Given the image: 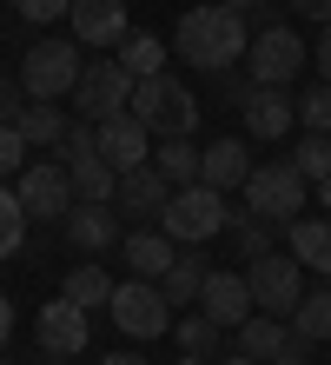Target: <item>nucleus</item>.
I'll return each instance as SVG.
<instances>
[{"mask_svg": "<svg viewBox=\"0 0 331 365\" xmlns=\"http://www.w3.org/2000/svg\"><path fill=\"white\" fill-rule=\"evenodd\" d=\"M66 7H73V0H14V14H20V20H33V27H40V20H60Z\"/></svg>", "mask_w": 331, "mask_h": 365, "instance_id": "35", "label": "nucleus"}, {"mask_svg": "<svg viewBox=\"0 0 331 365\" xmlns=\"http://www.w3.org/2000/svg\"><path fill=\"white\" fill-rule=\"evenodd\" d=\"M219 93H226V106H246L252 100V73H219Z\"/></svg>", "mask_w": 331, "mask_h": 365, "instance_id": "37", "label": "nucleus"}, {"mask_svg": "<svg viewBox=\"0 0 331 365\" xmlns=\"http://www.w3.org/2000/svg\"><path fill=\"white\" fill-rule=\"evenodd\" d=\"M14 126H20V140H27V146H60V133H66V113H60L53 100H27V106L14 113Z\"/></svg>", "mask_w": 331, "mask_h": 365, "instance_id": "23", "label": "nucleus"}, {"mask_svg": "<svg viewBox=\"0 0 331 365\" xmlns=\"http://www.w3.org/2000/svg\"><path fill=\"white\" fill-rule=\"evenodd\" d=\"M292 166H298L312 186L331 180V133H305V140H298V153H292Z\"/></svg>", "mask_w": 331, "mask_h": 365, "instance_id": "31", "label": "nucleus"}, {"mask_svg": "<svg viewBox=\"0 0 331 365\" xmlns=\"http://www.w3.org/2000/svg\"><path fill=\"white\" fill-rule=\"evenodd\" d=\"M100 365H146L140 352H113V359H100Z\"/></svg>", "mask_w": 331, "mask_h": 365, "instance_id": "43", "label": "nucleus"}, {"mask_svg": "<svg viewBox=\"0 0 331 365\" xmlns=\"http://www.w3.org/2000/svg\"><path fill=\"white\" fill-rule=\"evenodd\" d=\"M238 192H246V212H252V220L292 226L298 212H305V200H312V180H305L292 160H265V166H252V180L238 186Z\"/></svg>", "mask_w": 331, "mask_h": 365, "instance_id": "4", "label": "nucleus"}, {"mask_svg": "<svg viewBox=\"0 0 331 365\" xmlns=\"http://www.w3.org/2000/svg\"><path fill=\"white\" fill-rule=\"evenodd\" d=\"M298 120H305V133H331V80L298 93Z\"/></svg>", "mask_w": 331, "mask_h": 365, "instance_id": "33", "label": "nucleus"}, {"mask_svg": "<svg viewBox=\"0 0 331 365\" xmlns=\"http://www.w3.org/2000/svg\"><path fill=\"white\" fill-rule=\"evenodd\" d=\"M238 120H246L252 140H285L298 126V100H292V87H252V100L238 106Z\"/></svg>", "mask_w": 331, "mask_h": 365, "instance_id": "14", "label": "nucleus"}, {"mask_svg": "<svg viewBox=\"0 0 331 365\" xmlns=\"http://www.w3.org/2000/svg\"><path fill=\"white\" fill-rule=\"evenodd\" d=\"M252 153H246V140H212L206 146V153H199V180H206L212 192H238V186H246L252 180Z\"/></svg>", "mask_w": 331, "mask_h": 365, "instance_id": "18", "label": "nucleus"}, {"mask_svg": "<svg viewBox=\"0 0 331 365\" xmlns=\"http://www.w3.org/2000/svg\"><path fill=\"white\" fill-rule=\"evenodd\" d=\"M172 326H179V352H199V359H212L219 346H226V326H219V319H172Z\"/></svg>", "mask_w": 331, "mask_h": 365, "instance_id": "30", "label": "nucleus"}, {"mask_svg": "<svg viewBox=\"0 0 331 365\" xmlns=\"http://www.w3.org/2000/svg\"><path fill=\"white\" fill-rule=\"evenodd\" d=\"M106 312H113V326L126 339H159V332H172V299L159 292V279H126V286H113Z\"/></svg>", "mask_w": 331, "mask_h": 365, "instance_id": "8", "label": "nucleus"}, {"mask_svg": "<svg viewBox=\"0 0 331 365\" xmlns=\"http://www.w3.org/2000/svg\"><path fill=\"white\" fill-rule=\"evenodd\" d=\"M20 106H27V87H20L14 73H0V120H14Z\"/></svg>", "mask_w": 331, "mask_h": 365, "instance_id": "36", "label": "nucleus"}, {"mask_svg": "<svg viewBox=\"0 0 331 365\" xmlns=\"http://www.w3.org/2000/svg\"><path fill=\"white\" fill-rule=\"evenodd\" d=\"M152 166H159V173L172 180V192H179V186L199 180V146L192 140H159V146H152Z\"/></svg>", "mask_w": 331, "mask_h": 365, "instance_id": "26", "label": "nucleus"}, {"mask_svg": "<svg viewBox=\"0 0 331 365\" xmlns=\"http://www.w3.org/2000/svg\"><path fill=\"white\" fill-rule=\"evenodd\" d=\"M66 240H73L80 252H106L120 246V206L113 200H73V212H66Z\"/></svg>", "mask_w": 331, "mask_h": 365, "instance_id": "16", "label": "nucleus"}, {"mask_svg": "<svg viewBox=\"0 0 331 365\" xmlns=\"http://www.w3.org/2000/svg\"><path fill=\"white\" fill-rule=\"evenodd\" d=\"M66 173H73V192H80V200H113V186H120V173H113L100 153H93V160H73Z\"/></svg>", "mask_w": 331, "mask_h": 365, "instance_id": "29", "label": "nucleus"}, {"mask_svg": "<svg viewBox=\"0 0 331 365\" xmlns=\"http://www.w3.org/2000/svg\"><path fill=\"white\" fill-rule=\"evenodd\" d=\"M113 206H120V212H132V220H159V212L172 206V180L146 160V166H132V173H120Z\"/></svg>", "mask_w": 331, "mask_h": 365, "instance_id": "13", "label": "nucleus"}, {"mask_svg": "<svg viewBox=\"0 0 331 365\" xmlns=\"http://www.w3.org/2000/svg\"><path fill=\"white\" fill-rule=\"evenodd\" d=\"M14 192H20V206H27V220H66L73 212V173H66L60 160H33V166H20V180H14Z\"/></svg>", "mask_w": 331, "mask_h": 365, "instance_id": "10", "label": "nucleus"}, {"mask_svg": "<svg viewBox=\"0 0 331 365\" xmlns=\"http://www.w3.org/2000/svg\"><path fill=\"white\" fill-rule=\"evenodd\" d=\"M292 7H298L305 20H318V27H331V0H292Z\"/></svg>", "mask_w": 331, "mask_h": 365, "instance_id": "39", "label": "nucleus"}, {"mask_svg": "<svg viewBox=\"0 0 331 365\" xmlns=\"http://www.w3.org/2000/svg\"><path fill=\"white\" fill-rule=\"evenodd\" d=\"M93 133H100V160L113 166V173H132V166H146V160H152V146H159V140H152V133H146V126L132 120V113L100 120Z\"/></svg>", "mask_w": 331, "mask_h": 365, "instance_id": "12", "label": "nucleus"}, {"mask_svg": "<svg viewBox=\"0 0 331 365\" xmlns=\"http://www.w3.org/2000/svg\"><path fill=\"white\" fill-rule=\"evenodd\" d=\"M86 326H93V319H86V312L73 306V299H53V306L33 319V332H40V352L80 359V352H86Z\"/></svg>", "mask_w": 331, "mask_h": 365, "instance_id": "17", "label": "nucleus"}, {"mask_svg": "<svg viewBox=\"0 0 331 365\" xmlns=\"http://www.w3.org/2000/svg\"><path fill=\"white\" fill-rule=\"evenodd\" d=\"M80 73H86V60L73 40H33L27 60H20V87H27V100H66L80 87Z\"/></svg>", "mask_w": 331, "mask_h": 365, "instance_id": "5", "label": "nucleus"}, {"mask_svg": "<svg viewBox=\"0 0 331 365\" xmlns=\"http://www.w3.org/2000/svg\"><path fill=\"white\" fill-rule=\"evenodd\" d=\"M179 365H212V359H199V352H186V359H179Z\"/></svg>", "mask_w": 331, "mask_h": 365, "instance_id": "47", "label": "nucleus"}, {"mask_svg": "<svg viewBox=\"0 0 331 365\" xmlns=\"http://www.w3.org/2000/svg\"><path fill=\"white\" fill-rule=\"evenodd\" d=\"M120 259L132 266V279H159L172 259H179V246H172L166 232H126V240H120Z\"/></svg>", "mask_w": 331, "mask_h": 365, "instance_id": "20", "label": "nucleus"}, {"mask_svg": "<svg viewBox=\"0 0 331 365\" xmlns=\"http://www.w3.org/2000/svg\"><path fill=\"white\" fill-rule=\"evenodd\" d=\"M318 206H325V212H331V180H318Z\"/></svg>", "mask_w": 331, "mask_h": 365, "instance_id": "44", "label": "nucleus"}, {"mask_svg": "<svg viewBox=\"0 0 331 365\" xmlns=\"http://www.w3.org/2000/svg\"><path fill=\"white\" fill-rule=\"evenodd\" d=\"M7 339H14V299L0 292V346H7Z\"/></svg>", "mask_w": 331, "mask_h": 365, "instance_id": "40", "label": "nucleus"}, {"mask_svg": "<svg viewBox=\"0 0 331 365\" xmlns=\"http://www.w3.org/2000/svg\"><path fill=\"white\" fill-rule=\"evenodd\" d=\"M206 259H199V252H179V259H172L166 272H159V292L172 299V312H179V306H199V286H206Z\"/></svg>", "mask_w": 331, "mask_h": 365, "instance_id": "22", "label": "nucleus"}, {"mask_svg": "<svg viewBox=\"0 0 331 365\" xmlns=\"http://www.w3.org/2000/svg\"><path fill=\"white\" fill-rule=\"evenodd\" d=\"M312 67H318V80H331V27L318 34V47H312Z\"/></svg>", "mask_w": 331, "mask_h": 365, "instance_id": "38", "label": "nucleus"}, {"mask_svg": "<svg viewBox=\"0 0 331 365\" xmlns=\"http://www.w3.org/2000/svg\"><path fill=\"white\" fill-rule=\"evenodd\" d=\"M292 346H305V339L285 326L278 312H252L246 326H238V352H252V359H265V365H272L278 352H292Z\"/></svg>", "mask_w": 331, "mask_h": 365, "instance_id": "19", "label": "nucleus"}, {"mask_svg": "<svg viewBox=\"0 0 331 365\" xmlns=\"http://www.w3.org/2000/svg\"><path fill=\"white\" fill-rule=\"evenodd\" d=\"M246 286H252V306L258 312H278V319H292L298 312V299H305V266L292 259V252H265V259L246 266Z\"/></svg>", "mask_w": 331, "mask_h": 365, "instance_id": "9", "label": "nucleus"}, {"mask_svg": "<svg viewBox=\"0 0 331 365\" xmlns=\"http://www.w3.org/2000/svg\"><path fill=\"white\" fill-rule=\"evenodd\" d=\"M27 206H20V192L14 186H0V259H14L20 246H27Z\"/></svg>", "mask_w": 331, "mask_h": 365, "instance_id": "27", "label": "nucleus"}, {"mask_svg": "<svg viewBox=\"0 0 331 365\" xmlns=\"http://www.w3.org/2000/svg\"><path fill=\"white\" fill-rule=\"evenodd\" d=\"M226 226H238V212L226 206V192H212L206 180L179 186V192H172V206L159 212V232H166L172 246H206L212 232H226Z\"/></svg>", "mask_w": 331, "mask_h": 365, "instance_id": "3", "label": "nucleus"}, {"mask_svg": "<svg viewBox=\"0 0 331 365\" xmlns=\"http://www.w3.org/2000/svg\"><path fill=\"white\" fill-rule=\"evenodd\" d=\"M232 246H238V259H265V252H272V226L265 220H252V212H238V226H232Z\"/></svg>", "mask_w": 331, "mask_h": 365, "instance_id": "32", "label": "nucleus"}, {"mask_svg": "<svg viewBox=\"0 0 331 365\" xmlns=\"http://www.w3.org/2000/svg\"><path fill=\"white\" fill-rule=\"evenodd\" d=\"M60 299H73L80 312H106V299H113V272H106V266H73Z\"/></svg>", "mask_w": 331, "mask_h": 365, "instance_id": "24", "label": "nucleus"}, {"mask_svg": "<svg viewBox=\"0 0 331 365\" xmlns=\"http://www.w3.org/2000/svg\"><path fill=\"white\" fill-rule=\"evenodd\" d=\"M292 259L305 266V272H325L331 279V220H292Z\"/></svg>", "mask_w": 331, "mask_h": 365, "instance_id": "21", "label": "nucleus"}, {"mask_svg": "<svg viewBox=\"0 0 331 365\" xmlns=\"http://www.w3.org/2000/svg\"><path fill=\"white\" fill-rule=\"evenodd\" d=\"M219 365H265V359H252V352H226Z\"/></svg>", "mask_w": 331, "mask_h": 365, "instance_id": "42", "label": "nucleus"}, {"mask_svg": "<svg viewBox=\"0 0 331 365\" xmlns=\"http://www.w3.org/2000/svg\"><path fill=\"white\" fill-rule=\"evenodd\" d=\"M120 67H126L132 80L166 73V40H159V34H126V40H120Z\"/></svg>", "mask_w": 331, "mask_h": 365, "instance_id": "25", "label": "nucleus"}, {"mask_svg": "<svg viewBox=\"0 0 331 365\" xmlns=\"http://www.w3.org/2000/svg\"><path fill=\"white\" fill-rule=\"evenodd\" d=\"M20 160H27V140H20V126H14V120H0V186H14V180H20Z\"/></svg>", "mask_w": 331, "mask_h": 365, "instance_id": "34", "label": "nucleus"}, {"mask_svg": "<svg viewBox=\"0 0 331 365\" xmlns=\"http://www.w3.org/2000/svg\"><path fill=\"white\" fill-rule=\"evenodd\" d=\"M246 47H252L246 14L219 7V0H206V7H186L179 27H172V53H179L186 67H199V73H232L238 60H246Z\"/></svg>", "mask_w": 331, "mask_h": 365, "instance_id": "1", "label": "nucleus"}, {"mask_svg": "<svg viewBox=\"0 0 331 365\" xmlns=\"http://www.w3.org/2000/svg\"><path fill=\"white\" fill-rule=\"evenodd\" d=\"M132 87H140V80H132L126 67H120V53H106V60H86V73H80V87L66 93L73 100V120H113V113H126L132 106Z\"/></svg>", "mask_w": 331, "mask_h": 365, "instance_id": "6", "label": "nucleus"}, {"mask_svg": "<svg viewBox=\"0 0 331 365\" xmlns=\"http://www.w3.org/2000/svg\"><path fill=\"white\" fill-rule=\"evenodd\" d=\"M199 312L238 332V326H246V319L258 312V306H252V286H246V272H226V266H212V272H206V286H199Z\"/></svg>", "mask_w": 331, "mask_h": 365, "instance_id": "11", "label": "nucleus"}, {"mask_svg": "<svg viewBox=\"0 0 331 365\" xmlns=\"http://www.w3.org/2000/svg\"><path fill=\"white\" fill-rule=\"evenodd\" d=\"M292 332L305 339V346H312V339H331V286L298 299V312H292Z\"/></svg>", "mask_w": 331, "mask_h": 365, "instance_id": "28", "label": "nucleus"}, {"mask_svg": "<svg viewBox=\"0 0 331 365\" xmlns=\"http://www.w3.org/2000/svg\"><path fill=\"white\" fill-rule=\"evenodd\" d=\"M312 67V47L285 27H265V34H252V47H246V73H252V87H292V80Z\"/></svg>", "mask_w": 331, "mask_h": 365, "instance_id": "7", "label": "nucleus"}, {"mask_svg": "<svg viewBox=\"0 0 331 365\" xmlns=\"http://www.w3.org/2000/svg\"><path fill=\"white\" fill-rule=\"evenodd\" d=\"M219 7H232V14H246V7H258V0H219Z\"/></svg>", "mask_w": 331, "mask_h": 365, "instance_id": "45", "label": "nucleus"}, {"mask_svg": "<svg viewBox=\"0 0 331 365\" xmlns=\"http://www.w3.org/2000/svg\"><path fill=\"white\" fill-rule=\"evenodd\" d=\"M40 365H73V359H60V352H47V359H40Z\"/></svg>", "mask_w": 331, "mask_h": 365, "instance_id": "46", "label": "nucleus"}, {"mask_svg": "<svg viewBox=\"0 0 331 365\" xmlns=\"http://www.w3.org/2000/svg\"><path fill=\"white\" fill-rule=\"evenodd\" d=\"M272 365H312V359H305V346H292V352H278Z\"/></svg>", "mask_w": 331, "mask_h": 365, "instance_id": "41", "label": "nucleus"}, {"mask_svg": "<svg viewBox=\"0 0 331 365\" xmlns=\"http://www.w3.org/2000/svg\"><path fill=\"white\" fill-rule=\"evenodd\" d=\"M0 365H14V359H0Z\"/></svg>", "mask_w": 331, "mask_h": 365, "instance_id": "48", "label": "nucleus"}, {"mask_svg": "<svg viewBox=\"0 0 331 365\" xmlns=\"http://www.w3.org/2000/svg\"><path fill=\"white\" fill-rule=\"evenodd\" d=\"M66 20H73V40H80V47H120V40L132 34L126 27V0H73Z\"/></svg>", "mask_w": 331, "mask_h": 365, "instance_id": "15", "label": "nucleus"}, {"mask_svg": "<svg viewBox=\"0 0 331 365\" xmlns=\"http://www.w3.org/2000/svg\"><path fill=\"white\" fill-rule=\"evenodd\" d=\"M132 120L146 126L152 140H192V126H199V100L186 80H172V73H146L140 87H132V106H126Z\"/></svg>", "mask_w": 331, "mask_h": 365, "instance_id": "2", "label": "nucleus"}]
</instances>
